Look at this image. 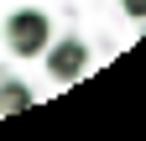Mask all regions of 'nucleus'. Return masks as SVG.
<instances>
[{
    "instance_id": "f257e3e1",
    "label": "nucleus",
    "mask_w": 146,
    "mask_h": 141,
    "mask_svg": "<svg viewBox=\"0 0 146 141\" xmlns=\"http://www.w3.org/2000/svg\"><path fill=\"white\" fill-rule=\"evenodd\" d=\"M47 42H52V21L42 11H16L5 21V47L16 52V58H42Z\"/></svg>"
},
{
    "instance_id": "f03ea898",
    "label": "nucleus",
    "mask_w": 146,
    "mask_h": 141,
    "mask_svg": "<svg viewBox=\"0 0 146 141\" xmlns=\"http://www.w3.org/2000/svg\"><path fill=\"white\" fill-rule=\"evenodd\" d=\"M89 68V47L78 37H63V42H47V73L58 84H78Z\"/></svg>"
},
{
    "instance_id": "7ed1b4c3",
    "label": "nucleus",
    "mask_w": 146,
    "mask_h": 141,
    "mask_svg": "<svg viewBox=\"0 0 146 141\" xmlns=\"http://www.w3.org/2000/svg\"><path fill=\"white\" fill-rule=\"evenodd\" d=\"M21 110H31V89L16 84V78H5L0 84V115H21Z\"/></svg>"
},
{
    "instance_id": "20e7f679",
    "label": "nucleus",
    "mask_w": 146,
    "mask_h": 141,
    "mask_svg": "<svg viewBox=\"0 0 146 141\" xmlns=\"http://www.w3.org/2000/svg\"><path fill=\"white\" fill-rule=\"evenodd\" d=\"M125 5V16H136V21H146V0H120Z\"/></svg>"
}]
</instances>
